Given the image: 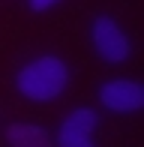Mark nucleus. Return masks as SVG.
Listing matches in <instances>:
<instances>
[{
	"label": "nucleus",
	"instance_id": "39448f33",
	"mask_svg": "<svg viewBox=\"0 0 144 147\" xmlns=\"http://www.w3.org/2000/svg\"><path fill=\"white\" fill-rule=\"evenodd\" d=\"M12 147H51V138L42 126H33V123H15L9 126L6 132Z\"/></svg>",
	"mask_w": 144,
	"mask_h": 147
},
{
	"label": "nucleus",
	"instance_id": "f03ea898",
	"mask_svg": "<svg viewBox=\"0 0 144 147\" xmlns=\"http://www.w3.org/2000/svg\"><path fill=\"white\" fill-rule=\"evenodd\" d=\"M90 36H93V45H96V51H99L102 60H108V63H123V60L129 57V39H126V33L117 27V21H111L105 15L96 18Z\"/></svg>",
	"mask_w": 144,
	"mask_h": 147
},
{
	"label": "nucleus",
	"instance_id": "423d86ee",
	"mask_svg": "<svg viewBox=\"0 0 144 147\" xmlns=\"http://www.w3.org/2000/svg\"><path fill=\"white\" fill-rule=\"evenodd\" d=\"M54 3H60V0H30V6H33L36 12H42V9H51Z\"/></svg>",
	"mask_w": 144,
	"mask_h": 147
},
{
	"label": "nucleus",
	"instance_id": "20e7f679",
	"mask_svg": "<svg viewBox=\"0 0 144 147\" xmlns=\"http://www.w3.org/2000/svg\"><path fill=\"white\" fill-rule=\"evenodd\" d=\"M99 123L96 111L90 108H78L60 123V132H57V147H93V129Z\"/></svg>",
	"mask_w": 144,
	"mask_h": 147
},
{
	"label": "nucleus",
	"instance_id": "7ed1b4c3",
	"mask_svg": "<svg viewBox=\"0 0 144 147\" xmlns=\"http://www.w3.org/2000/svg\"><path fill=\"white\" fill-rule=\"evenodd\" d=\"M99 99L108 111H117V114H129V111H138L144 105V87L138 81H126V78H117V81L102 84Z\"/></svg>",
	"mask_w": 144,
	"mask_h": 147
},
{
	"label": "nucleus",
	"instance_id": "f257e3e1",
	"mask_svg": "<svg viewBox=\"0 0 144 147\" xmlns=\"http://www.w3.org/2000/svg\"><path fill=\"white\" fill-rule=\"evenodd\" d=\"M69 81V69L60 57H36L18 72V90L33 102H51L63 93Z\"/></svg>",
	"mask_w": 144,
	"mask_h": 147
}]
</instances>
